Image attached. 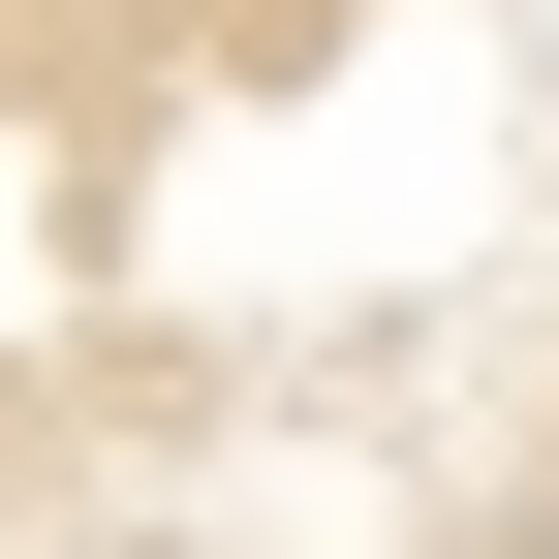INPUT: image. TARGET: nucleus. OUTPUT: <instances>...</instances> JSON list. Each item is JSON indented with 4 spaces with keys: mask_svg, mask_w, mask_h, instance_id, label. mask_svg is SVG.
Listing matches in <instances>:
<instances>
[{
    "mask_svg": "<svg viewBox=\"0 0 559 559\" xmlns=\"http://www.w3.org/2000/svg\"><path fill=\"white\" fill-rule=\"evenodd\" d=\"M0 559H559V0H0Z\"/></svg>",
    "mask_w": 559,
    "mask_h": 559,
    "instance_id": "nucleus-1",
    "label": "nucleus"
}]
</instances>
